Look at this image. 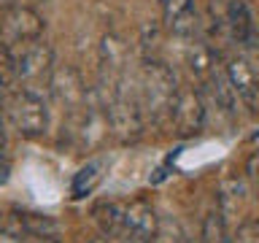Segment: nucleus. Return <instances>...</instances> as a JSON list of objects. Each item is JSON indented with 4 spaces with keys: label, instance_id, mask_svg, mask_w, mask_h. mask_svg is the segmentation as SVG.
I'll return each mask as SVG.
<instances>
[{
    "label": "nucleus",
    "instance_id": "obj_9",
    "mask_svg": "<svg viewBox=\"0 0 259 243\" xmlns=\"http://www.w3.org/2000/svg\"><path fill=\"white\" fill-rule=\"evenodd\" d=\"M230 27L232 32L238 35V40H248L251 32H254V22H251V14L246 3H240V0H235L230 6Z\"/></svg>",
    "mask_w": 259,
    "mask_h": 243
},
{
    "label": "nucleus",
    "instance_id": "obj_8",
    "mask_svg": "<svg viewBox=\"0 0 259 243\" xmlns=\"http://www.w3.org/2000/svg\"><path fill=\"white\" fill-rule=\"evenodd\" d=\"M200 243H230L222 208L210 211V214L205 216V222H202V232H200Z\"/></svg>",
    "mask_w": 259,
    "mask_h": 243
},
{
    "label": "nucleus",
    "instance_id": "obj_12",
    "mask_svg": "<svg viewBox=\"0 0 259 243\" xmlns=\"http://www.w3.org/2000/svg\"><path fill=\"white\" fill-rule=\"evenodd\" d=\"M100 181V173H97V165H89L84 170H78V176L73 178V194L76 197H84L95 189V184Z\"/></svg>",
    "mask_w": 259,
    "mask_h": 243
},
{
    "label": "nucleus",
    "instance_id": "obj_3",
    "mask_svg": "<svg viewBox=\"0 0 259 243\" xmlns=\"http://www.w3.org/2000/svg\"><path fill=\"white\" fill-rule=\"evenodd\" d=\"M127 243H157L159 238V219L154 214V208L143 200H135L133 206H127L124 214V235Z\"/></svg>",
    "mask_w": 259,
    "mask_h": 243
},
{
    "label": "nucleus",
    "instance_id": "obj_13",
    "mask_svg": "<svg viewBox=\"0 0 259 243\" xmlns=\"http://www.w3.org/2000/svg\"><path fill=\"white\" fill-rule=\"evenodd\" d=\"M159 243H189L184 238V230L181 224L176 222V219H170V222H159Z\"/></svg>",
    "mask_w": 259,
    "mask_h": 243
},
{
    "label": "nucleus",
    "instance_id": "obj_4",
    "mask_svg": "<svg viewBox=\"0 0 259 243\" xmlns=\"http://www.w3.org/2000/svg\"><path fill=\"white\" fill-rule=\"evenodd\" d=\"M230 84L251 111H259V70L251 68V62L235 60L230 65Z\"/></svg>",
    "mask_w": 259,
    "mask_h": 243
},
{
    "label": "nucleus",
    "instance_id": "obj_15",
    "mask_svg": "<svg viewBox=\"0 0 259 243\" xmlns=\"http://www.w3.org/2000/svg\"><path fill=\"white\" fill-rule=\"evenodd\" d=\"M92 243H103V240H92Z\"/></svg>",
    "mask_w": 259,
    "mask_h": 243
},
{
    "label": "nucleus",
    "instance_id": "obj_11",
    "mask_svg": "<svg viewBox=\"0 0 259 243\" xmlns=\"http://www.w3.org/2000/svg\"><path fill=\"white\" fill-rule=\"evenodd\" d=\"M165 14L170 24L181 30L186 22H192V0H165Z\"/></svg>",
    "mask_w": 259,
    "mask_h": 243
},
{
    "label": "nucleus",
    "instance_id": "obj_7",
    "mask_svg": "<svg viewBox=\"0 0 259 243\" xmlns=\"http://www.w3.org/2000/svg\"><path fill=\"white\" fill-rule=\"evenodd\" d=\"M124 214H127V206H119L113 200H103L92 208V216L97 227H100L103 235L108 238H121L124 235Z\"/></svg>",
    "mask_w": 259,
    "mask_h": 243
},
{
    "label": "nucleus",
    "instance_id": "obj_6",
    "mask_svg": "<svg viewBox=\"0 0 259 243\" xmlns=\"http://www.w3.org/2000/svg\"><path fill=\"white\" fill-rule=\"evenodd\" d=\"M173 116L181 133H197L202 127V119H205V108H202L200 97L194 92H184L173 103Z\"/></svg>",
    "mask_w": 259,
    "mask_h": 243
},
{
    "label": "nucleus",
    "instance_id": "obj_14",
    "mask_svg": "<svg viewBox=\"0 0 259 243\" xmlns=\"http://www.w3.org/2000/svg\"><path fill=\"white\" fill-rule=\"evenodd\" d=\"M238 243H259V219H248L240 224Z\"/></svg>",
    "mask_w": 259,
    "mask_h": 243
},
{
    "label": "nucleus",
    "instance_id": "obj_2",
    "mask_svg": "<svg viewBox=\"0 0 259 243\" xmlns=\"http://www.w3.org/2000/svg\"><path fill=\"white\" fill-rule=\"evenodd\" d=\"M11 122L22 135L38 138L46 133L49 116H46V105L38 95H32L30 89H24L11 100Z\"/></svg>",
    "mask_w": 259,
    "mask_h": 243
},
{
    "label": "nucleus",
    "instance_id": "obj_1",
    "mask_svg": "<svg viewBox=\"0 0 259 243\" xmlns=\"http://www.w3.org/2000/svg\"><path fill=\"white\" fill-rule=\"evenodd\" d=\"M44 38V22H40V16L35 11H30V8H11L6 16H3V49L16 54L24 52L27 46L38 44V40Z\"/></svg>",
    "mask_w": 259,
    "mask_h": 243
},
{
    "label": "nucleus",
    "instance_id": "obj_5",
    "mask_svg": "<svg viewBox=\"0 0 259 243\" xmlns=\"http://www.w3.org/2000/svg\"><path fill=\"white\" fill-rule=\"evenodd\" d=\"M49 70H52V49L46 44H40V40L16 54V73H19L24 81H38V78H44Z\"/></svg>",
    "mask_w": 259,
    "mask_h": 243
},
{
    "label": "nucleus",
    "instance_id": "obj_10",
    "mask_svg": "<svg viewBox=\"0 0 259 243\" xmlns=\"http://www.w3.org/2000/svg\"><path fill=\"white\" fill-rule=\"evenodd\" d=\"M19 224L24 235H57V224L49 216L38 214H19Z\"/></svg>",
    "mask_w": 259,
    "mask_h": 243
}]
</instances>
